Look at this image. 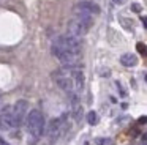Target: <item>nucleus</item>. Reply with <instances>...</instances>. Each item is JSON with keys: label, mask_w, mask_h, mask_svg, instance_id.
I'll list each match as a JSON object with an SVG mask.
<instances>
[{"label": "nucleus", "mask_w": 147, "mask_h": 145, "mask_svg": "<svg viewBox=\"0 0 147 145\" xmlns=\"http://www.w3.org/2000/svg\"><path fill=\"white\" fill-rule=\"evenodd\" d=\"M92 25H93V16L84 14V13H74V17H71L68 21L67 30L68 35L81 38L92 28Z\"/></svg>", "instance_id": "f257e3e1"}, {"label": "nucleus", "mask_w": 147, "mask_h": 145, "mask_svg": "<svg viewBox=\"0 0 147 145\" xmlns=\"http://www.w3.org/2000/svg\"><path fill=\"white\" fill-rule=\"evenodd\" d=\"M27 131L33 139H40L45 132V117L38 109H33L27 113Z\"/></svg>", "instance_id": "f03ea898"}, {"label": "nucleus", "mask_w": 147, "mask_h": 145, "mask_svg": "<svg viewBox=\"0 0 147 145\" xmlns=\"http://www.w3.org/2000/svg\"><path fill=\"white\" fill-rule=\"evenodd\" d=\"M54 44H57L59 47H62V49L68 50V52H71V54H76V55H79L81 49H82L81 38H76V36H73V35H68V33L59 36L57 40L54 41Z\"/></svg>", "instance_id": "7ed1b4c3"}, {"label": "nucleus", "mask_w": 147, "mask_h": 145, "mask_svg": "<svg viewBox=\"0 0 147 145\" xmlns=\"http://www.w3.org/2000/svg\"><path fill=\"white\" fill-rule=\"evenodd\" d=\"M74 13H84V14H90V16H96L100 14L101 8L96 5L95 2H90V0H82V2L76 3L73 8Z\"/></svg>", "instance_id": "20e7f679"}, {"label": "nucleus", "mask_w": 147, "mask_h": 145, "mask_svg": "<svg viewBox=\"0 0 147 145\" xmlns=\"http://www.w3.org/2000/svg\"><path fill=\"white\" fill-rule=\"evenodd\" d=\"M27 109H29V104H27L26 99H19L13 106V109H11V113H13V117H14V122H16L18 128L22 125L24 118H26V113H27Z\"/></svg>", "instance_id": "39448f33"}, {"label": "nucleus", "mask_w": 147, "mask_h": 145, "mask_svg": "<svg viewBox=\"0 0 147 145\" xmlns=\"http://www.w3.org/2000/svg\"><path fill=\"white\" fill-rule=\"evenodd\" d=\"M14 128H18V126H16V122H14L13 113H11V109L3 110L0 113V129L8 131V129H14Z\"/></svg>", "instance_id": "423d86ee"}, {"label": "nucleus", "mask_w": 147, "mask_h": 145, "mask_svg": "<svg viewBox=\"0 0 147 145\" xmlns=\"http://www.w3.org/2000/svg\"><path fill=\"white\" fill-rule=\"evenodd\" d=\"M62 122H63L62 118H55V120H52V122L49 123L48 134L51 136V137H57V136L60 134V131H62Z\"/></svg>", "instance_id": "0eeeda50"}, {"label": "nucleus", "mask_w": 147, "mask_h": 145, "mask_svg": "<svg viewBox=\"0 0 147 145\" xmlns=\"http://www.w3.org/2000/svg\"><path fill=\"white\" fill-rule=\"evenodd\" d=\"M120 63L123 66H127V68H133V66L138 65V57L134 55V54L127 52V54H123V55L120 57Z\"/></svg>", "instance_id": "6e6552de"}, {"label": "nucleus", "mask_w": 147, "mask_h": 145, "mask_svg": "<svg viewBox=\"0 0 147 145\" xmlns=\"http://www.w3.org/2000/svg\"><path fill=\"white\" fill-rule=\"evenodd\" d=\"M87 122H89V125H96L98 123V115H96L95 110H90L87 113Z\"/></svg>", "instance_id": "1a4fd4ad"}, {"label": "nucleus", "mask_w": 147, "mask_h": 145, "mask_svg": "<svg viewBox=\"0 0 147 145\" xmlns=\"http://www.w3.org/2000/svg\"><path fill=\"white\" fill-rule=\"evenodd\" d=\"M138 50H141V52H142V54H144V55H146V57H147V47H146V46H144V44H141V43H139V44H138Z\"/></svg>", "instance_id": "9d476101"}, {"label": "nucleus", "mask_w": 147, "mask_h": 145, "mask_svg": "<svg viewBox=\"0 0 147 145\" xmlns=\"http://www.w3.org/2000/svg\"><path fill=\"white\" fill-rule=\"evenodd\" d=\"M141 9V6H138V5H133V11H139Z\"/></svg>", "instance_id": "9b49d317"}, {"label": "nucleus", "mask_w": 147, "mask_h": 145, "mask_svg": "<svg viewBox=\"0 0 147 145\" xmlns=\"http://www.w3.org/2000/svg\"><path fill=\"white\" fill-rule=\"evenodd\" d=\"M0 145H8V144H7V142H5L2 137H0Z\"/></svg>", "instance_id": "f8f14e48"}, {"label": "nucleus", "mask_w": 147, "mask_h": 145, "mask_svg": "<svg viewBox=\"0 0 147 145\" xmlns=\"http://www.w3.org/2000/svg\"><path fill=\"white\" fill-rule=\"evenodd\" d=\"M114 2H115V3H117V5H122V3H123V2H125V0H114Z\"/></svg>", "instance_id": "ddd939ff"}, {"label": "nucleus", "mask_w": 147, "mask_h": 145, "mask_svg": "<svg viewBox=\"0 0 147 145\" xmlns=\"http://www.w3.org/2000/svg\"><path fill=\"white\" fill-rule=\"evenodd\" d=\"M142 22L146 24V27H147V17H142Z\"/></svg>", "instance_id": "4468645a"}, {"label": "nucleus", "mask_w": 147, "mask_h": 145, "mask_svg": "<svg viewBox=\"0 0 147 145\" xmlns=\"http://www.w3.org/2000/svg\"><path fill=\"white\" fill-rule=\"evenodd\" d=\"M142 145H147V144H142Z\"/></svg>", "instance_id": "2eb2a0df"}]
</instances>
